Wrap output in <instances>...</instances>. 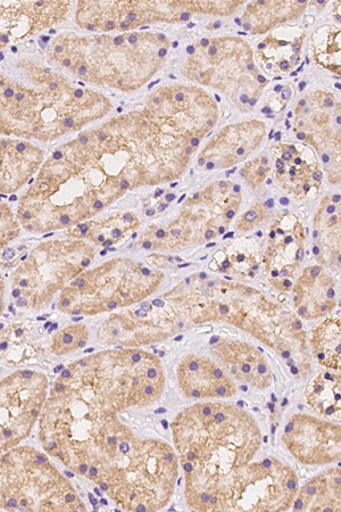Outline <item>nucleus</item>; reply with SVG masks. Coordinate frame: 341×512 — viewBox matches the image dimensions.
Here are the masks:
<instances>
[{"mask_svg":"<svg viewBox=\"0 0 341 512\" xmlns=\"http://www.w3.org/2000/svg\"><path fill=\"white\" fill-rule=\"evenodd\" d=\"M21 234V225L10 204L0 201V252Z\"/></svg>","mask_w":341,"mask_h":512,"instance_id":"aec40b11","label":"nucleus"},{"mask_svg":"<svg viewBox=\"0 0 341 512\" xmlns=\"http://www.w3.org/2000/svg\"><path fill=\"white\" fill-rule=\"evenodd\" d=\"M234 216H235V211L234 210L228 211V213H227V218L228 219H232V218H234Z\"/></svg>","mask_w":341,"mask_h":512,"instance_id":"a878e982","label":"nucleus"},{"mask_svg":"<svg viewBox=\"0 0 341 512\" xmlns=\"http://www.w3.org/2000/svg\"><path fill=\"white\" fill-rule=\"evenodd\" d=\"M164 235H165V234H164V231H163V230H160V231H158V233H157V237H158V238H162V237H164Z\"/></svg>","mask_w":341,"mask_h":512,"instance_id":"473e14b6","label":"nucleus"},{"mask_svg":"<svg viewBox=\"0 0 341 512\" xmlns=\"http://www.w3.org/2000/svg\"><path fill=\"white\" fill-rule=\"evenodd\" d=\"M49 391L48 378L21 369L0 379V454L26 441L38 423Z\"/></svg>","mask_w":341,"mask_h":512,"instance_id":"1a4fd4ad","label":"nucleus"},{"mask_svg":"<svg viewBox=\"0 0 341 512\" xmlns=\"http://www.w3.org/2000/svg\"><path fill=\"white\" fill-rule=\"evenodd\" d=\"M216 52H218V47L216 46H211L210 49H209V55L210 56H213L216 54Z\"/></svg>","mask_w":341,"mask_h":512,"instance_id":"5701e85b","label":"nucleus"},{"mask_svg":"<svg viewBox=\"0 0 341 512\" xmlns=\"http://www.w3.org/2000/svg\"><path fill=\"white\" fill-rule=\"evenodd\" d=\"M305 86H306V82H302V84L299 85V90H301V92H302V90H304Z\"/></svg>","mask_w":341,"mask_h":512,"instance_id":"c9c22d12","label":"nucleus"},{"mask_svg":"<svg viewBox=\"0 0 341 512\" xmlns=\"http://www.w3.org/2000/svg\"><path fill=\"white\" fill-rule=\"evenodd\" d=\"M298 489L295 470L278 459L251 461L228 476L223 511H287Z\"/></svg>","mask_w":341,"mask_h":512,"instance_id":"6e6552de","label":"nucleus"},{"mask_svg":"<svg viewBox=\"0 0 341 512\" xmlns=\"http://www.w3.org/2000/svg\"><path fill=\"white\" fill-rule=\"evenodd\" d=\"M241 102L247 103L248 102V96L247 95L241 96Z\"/></svg>","mask_w":341,"mask_h":512,"instance_id":"7c9ffc66","label":"nucleus"},{"mask_svg":"<svg viewBox=\"0 0 341 512\" xmlns=\"http://www.w3.org/2000/svg\"><path fill=\"white\" fill-rule=\"evenodd\" d=\"M162 362L140 349L105 350L66 366L49 387L45 406L91 417L119 416L160 400Z\"/></svg>","mask_w":341,"mask_h":512,"instance_id":"f257e3e1","label":"nucleus"},{"mask_svg":"<svg viewBox=\"0 0 341 512\" xmlns=\"http://www.w3.org/2000/svg\"><path fill=\"white\" fill-rule=\"evenodd\" d=\"M306 403L323 419H340L341 377L340 373H320L307 385Z\"/></svg>","mask_w":341,"mask_h":512,"instance_id":"f3484780","label":"nucleus"},{"mask_svg":"<svg viewBox=\"0 0 341 512\" xmlns=\"http://www.w3.org/2000/svg\"><path fill=\"white\" fill-rule=\"evenodd\" d=\"M336 283L321 267L306 268L294 287L298 316L319 319L336 308Z\"/></svg>","mask_w":341,"mask_h":512,"instance_id":"2eb2a0df","label":"nucleus"},{"mask_svg":"<svg viewBox=\"0 0 341 512\" xmlns=\"http://www.w3.org/2000/svg\"><path fill=\"white\" fill-rule=\"evenodd\" d=\"M209 44H210V41H209V40H207V39H203V40H202L201 45H202L203 47H206V46H207V45H209Z\"/></svg>","mask_w":341,"mask_h":512,"instance_id":"c756f323","label":"nucleus"},{"mask_svg":"<svg viewBox=\"0 0 341 512\" xmlns=\"http://www.w3.org/2000/svg\"><path fill=\"white\" fill-rule=\"evenodd\" d=\"M257 219V211L252 210L245 214L243 220L248 222V224H252Z\"/></svg>","mask_w":341,"mask_h":512,"instance_id":"4be33fe9","label":"nucleus"},{"mask_svg":"<svg viewBox=\"0 0 341 512\" xmlns=\"http://www.w3.org/2000/svg\"><path fill=\"white\" fill-rule=\"evenodd\" d=\"M6 289L5 278L0 274V318H2L6 309Z\"/></svg>","mask_w":341,"mask_h":512,"instance_id":"412c9836","label":"nucleus"},{"mask_svg":"<svg viewBox=\"0 0 341 512\" xmlns=\"http://www.w3.org/2000/svg\"><path fill=\"white\" fill-rule=\"evenodd\" d=\"M188 53H189V54L194 53V48L190 46V47L188 48Z\"/></svg>","mask_w":341,"mask_h":512,"instance_id":"ea45409f","label":"nucleus"},{"mask_svg":"<svg viewBox=\"0 0 341 512\" xmlns=\"http://www.w3.org/2000/svg\"><path fill=\"white\" fill-rule=\"evenodd\" d=\"M259 81H260V82H262V84H263V82H265L266 80H265V78H264V77L259 76Z\"/></svg>","mask_w":341,"mask_h":512,"instance_id":"a18cd8bd","label":"nucleus"},{"mask_svg":"<svg viewBox=\"0 0 341 512\" xmlns=\"http://www.w3.org/2000/svg\"><path fill=\"white\" fill-rule=\"evenodd\" d=\"M213 235H214V233H213L212 230L211 231H207L206 238H211V237H213Z\"/></svg>","mask_w":341,"mask_h":512,"instance_id":"2f4dec72","label":"nucleus"},{"mask_svg":"<svg viewBox=\"0 0 341 512\" xmlns=\"http://www.w3.org/2000/svg\"><path fill=\"white\" fill-rule=\"evenodd\" d=\"M291 507L294 511H340V468L328 469L299 487Z\"/></svg>","mask_w":341,"mask_h":512,"instance_id":"dca6fc26","label":"nucleus"},{"mask_svg":"<svg viewBox=\"0 0 341 512\" xmlns=\"http://www.w3.org/2000/svg\"><path fill=\"white\" fill-rule=\"evenodd\" d=\"M190 18V15L188 13H184L181 15V19L184 21H188Z\"/></svg>","mask_w":341,"mask_h":512,"instance_id":"bb28decb","label":"nucleus"},{"mask_svg":"<svg viewBox=\"0 0 341 512\" xmlns=\"http://www.w3.org/2000/svg\"><path fill=\"white\" fill-rule=\"evenodd\" d=\"M184 98H185V95L182 94V93H178L177 96H176L177 102L184 101Z\"/></svg>","mask_w":341,"mask_h":512,"instance_id":"b1692460","label":"nucleus"},{"mask_svg":"<svg viewBox=\"0 0 341 512\" xmlns=\"http://www.w3.org/2000/svg\"><path fill=\"white\" fill-rule=\"evenodd\" d=\"M259 47L262 49V48H264V47H265V45H264V44H261Z\"/></svg>","mask_w":341,"mask_h":512,"instance_id":"de8ad7c7","label":"nucleus"},{"mask_svg":"<svg viewBox=\"0 0 341 512\" xmlns=\"http://www.w3.org/2000/svg\"><path fill=\"white\" fill-rule=\"evenodd\" d=\"M166 54V49L162 48L160 51V56L163 57Z\"/></svg>","mask_w":341,"mask_h":512,"instance_id":"e433bc0d","label":"nucleus"},{"mask_svg":"<svg viewBox=\"0 0 341 512\" xmlns=\"http://www.w3.org/2000/svg\"><path fill=\"white\" fill-rule=\"evenodd\" d=\"M281 204H285V205H287V204H288V200H287V198H284V200H282V198H281Z\"/></svg>","mask_w":341,"mask_h":512,"instance_id":"58836bf2","label":"nucleus"},{"mask_svg":"<svg viewBox=\"0 0 341 512\" xmlns=\"http://www.w3.org/2000/svg\"><path fill=\"white\" fill-rule=\"evenodd\" d=\"M334 104H335V103H334V101H332V99H331V98L326 99V105H327V106L331 107V106H334Z\"/></svg>","mask_w":341,"mask_h":512,"instance_id":"cd10ccee","label":"nucleus"},{"mask_svg":"<svg viewBox=\"0 0 341 512\" xmlns=\"http://www.w3.org/2000/svg\"><path fill=\"white\" fill-rule=\"evenodd\" d=\"M266 205H268V206H269V208H272V206L274 205V203H273V201H272V200H270V201H268V203H266Z\"/></svg>","mask_w":341,"mask_h":512,"instance_id":"4c0bfd02","label":"nucleus"},{"mask_svg":"<svg viewBox=\"0 0 341 512\" xmlns=\"http://www.w3.org/2000/svg\"><path fill=\"white\" fill-rule=\"evenodd\" d=\"M313 357L324 368L340 371L341 330L339 318H328L320 322L312 333Z\"/></svg>","mask_w":341,"mask_h":512,"instance_id":"a211bd4d","label":"nucleus"},{"mask_svg":"<svg viewBox=\"0 0 341 512\" xmlns=\"http://www.w3.org/2000/svg\"><path fill=\"white\" fill-rule=\"evenodd\" d=\"M154 213L155 212L153 210H151V211L148 212V216H153Z\"/></svg>","mask_w":341,"mask_h":512,"instance_id":"49530a36","label":"nucleus"},{"mask_svg":"<svg viewBox=\"0 0 341 512\" xmlns=\"http://www.w3.org/2000/svg\"><path fill=\"white\" fill-rule=\"evenodd\" d=\"M289 63L288 62H284L281 64V68L284 69V70H287L289 68Z\"/></svg>","mask_w":341,"mask_h":512,"instance_id":"c85d7f7f","label":"nucleus"},{"mask_svg":"<svg viewBox=\"0 0 341 512\" xmlns=\"http://www.w3.org/2000/svg\"><path fill=\"white\" fill-rule=\"evenodd\" d=\"M28 84L0 72V136L53 143L104 117L111 104L32 60L16 64Z\"/></svg>","mask_w":341,"mask_h":512,"instance_id":"f03ea898","label":"nucleus"},{"mask_svg":"<svg viewBox=\"0 0 341 512\" xmlns=\"http://www.w3.org/2000/svg\"><path fill=\"white\" fill-rule=\"evenodd\" d=\"M45 159L39 146L0 136V195L18 193L29 185Z\"/></svg>","mask_w":341,"mask_h":512,"instance_id":"4468645a","label":"nucleus"},{"mask_svg":"<svg viewBox=\"0 0 341 512\" xmlns=\"http://www.w3.org/2000/svg\"><path fill=\"white\" fill-rule=\"evenodd\" d=\"M166 198H168V201L174 200V195H169V196H168V197H166Z\"/></svg>","mask_w":341,"mask_h":512,"instance_id":"c03bdc74","label":"nucleus"},{"mask_svg":"<svg viewBox=\"0 0 341 512\" xmlns=\"http://www.w3.org/2000/svg\"><path fill=\"white\" fill-rule=\"evenodd\" d=\"M263 113H270L272 112V110L270 109V107H265V109L262 110Z\"/></svg>","mask_w":341,"mask_h":512,"instance_id":"f704fd0d","label":"nucleus"},{"mask_svg":"<svg viewBox=\"0 0 341 512\" xmlns=\"http://www.w3.org/2000/svg\"><path fill=\"white\" fill-rule=\"evenodd\" d=\"M96 256L93 246L79 238H57L38 244L24 256L12 276L16 308L41 312L63 289L89 269Z\"/></svg>","mask_w":341,"mask_h":512,"instance_id":"0eeeda50","label":"nucleus"},{"mask_svg":"<svg viewBox=\"0 0 341 512\" xmlns=\"http://www.w3.org/2000/svg\"><path fill=\"white\" fill-rule=\"evenodd\" d=\"M163 275L128 259H112L87 269L58 295L56 310L71 317H93L143 302Z\"/></svg>","mask_w":341,"mask_h":512,"instance_id":"39448f33","label":"nucleus"},{"mask_svg":"<svg viewBox=\"0 0 341 512\" xmlns=\"http://www.w3.org/2000/svg\"><path fill=\"white\" fill-rule=\"evenodd\" d=\"M281 440L305 466L332 465L341 457V428L331 420L296 414L289 418Z\"/></svg>","mask_w":341,"mask_h":512,"instance_id":"9d476101","label":"nucleus"},{"mask_svg":"<svg viewBox=\"0 0 341 512\" xmlns=\"http://www.w3.org/2000/svg\"><path fill=\"white\" fill-rule=\"evenodd\" d=\"M71 2H0V51L69 18Z\"/></svg>","mask_w":341,"mask_h":512,"instance_id":"9b49d317","label":"nucleus"},{"mask_svg":"<svg viewBox=\"0 0 341 512\" xmlns=\"http://www.w3.org/2000/svg\"><path fill=\"white\" fill-rule=\"evenodd\" d=\"M215 362L231 379L265 390L272 383V371L268 360L254 345L222 340L212 346Z\"/></svg>","mask_w":341,"mask_h":512,"instance_id":"ddd939ff","label":"nucleus"},{"mask_svg":"<svg viewBox=\"0 0 341 512\" xmlns=\"http://www.w3.org/2000/svg\"><path fill=\"white\" fill-rule=\"evenodd\" d=\"M334 201H335L336 203H338V202L340 201V196H335V197H334Z\"/></svg>","mask_w":341,"mask_h":512,"instance_id":"37998d69","label":"nucleus"},{"mask_svg":"<svg viewBox=\"0 0 341 512\" xmlns=\"http://www.w3.org/2000/svg\"><path fill=\"white\" fill-rule=\"evenodd\" d=\"M171 428L187 480L222 484L235 469L249 464L262 445L256 420L231 403H196L182 410Z\"/></svg>","mask_w":341,"mask_h":512,"instance_id":"7ed1b4c3","label":"nucleus"},{"mask_svg":"<svg viewBox=\"0 0 341 512\" xmlns=\"http://www.w3.org/2000/svg\"><path fill=\"white\" fill-rule=\"evenodd\" d=\"M0 510L70 512L88 508L46 452L20 444L0 454Z\"/></svg>","mask_w":341,"mask_h":512,"instance_id":"20e7f679","label":"nucleus"},{"mask_svg":"<svg viewBox=\"0 0 341 512\" xmlns=\"http://www.w3.org/2000/svg\"><path fill=\"white\" fill-rule=\"evenodd\" d=\"M178 384L187 399L224 400L237 394V386L211 358L188 354L181 359L177 370Z\"/></svg>","mask_w":341,"mask_h":512,"instance_id":"f8f14e48","label":"nucleus"},{"mask_svg":"<svg viewBox=\"0 0 341 512\" xmlns=\"http://www.w3.org/2000/svg\"><path fill=\"white\" fill-rule=\"evenodd\" d=\"M178 478L179 459L172 445L137 437L127 465L98 487L122 510L151 512L170 505Z\"/></svg>","mask_w":341,"mask_h":512,"instance_id":"423d86ee","label":"nucleus"},{"mask_svg":"<svg viewBox=\"0 0 341 512\" xmlns=\"http://www.w3.org/2000/svg\"><path fill=\"white\" fill-rule=\"evenodd\" d=\"M274 90H276V92L279 93L282 90V86H277L276 89H274Z\"/></svg>","mask_w":341,"mask_h":512,"instance_id":"a19ab883","label":"nucleus"},{"mask_svg":"<svg viewBox=\"0 0 341 512\" xmlns=\"http://www.w3.org/2000/svg\"><path fill=\"white\" fill-rule=\"evenodd\" d=\"M299 51H301V46L295 45L294 46V52L298 53Z\"/></svg>","mask_w":341,"mask_h":512,"instance_id":"72a5a7b5","label":"nucleus"},{"mask_svg":"<svg viewBox=\"0 0 341 512\" xmlns=\"http://www.w3.org/2000/svg\"><path fill=\"white\" fill-rule=\"evenodd\" d=\"M248 69H249V70H254V69H255V66H254L253 64H249V65H248Z\"/></svg>","mask_w":341,"mask_h":512,"instance_id":"79ce46f5","label":"nucleus"},{"mask_svg":"<svg viewBox=\"0 0 341 512\" xmlns=\"http://www.w3.org/2000/svg\"><path fill=\"white\" fill-rule=\"evenodd\" d=\"M89 329L86 324L78 322V324L66 326L58 330L51 340L49 350L55 357H64L77 352L88 344L89 342Z\"/></svg>","mask_w":341,"mask_h":512,"instance_id":"6ab92c4d","label":"nucleus"},{"mask_svg":"<svg viewBox=\"0 0 341 512\" xmlns=\"http://www.w3.org/2000/svg\"><path fill=\"white\" fill-rule=\"evenodd\" d=\"M291 93L289 92V90H285L284 93H282L281 97L282 99H288L290 97Z\"/></svg>","mask_w":341,"mask_h":512,"instance_id":"393cba45","label":"nucleus"}]
</instances>
